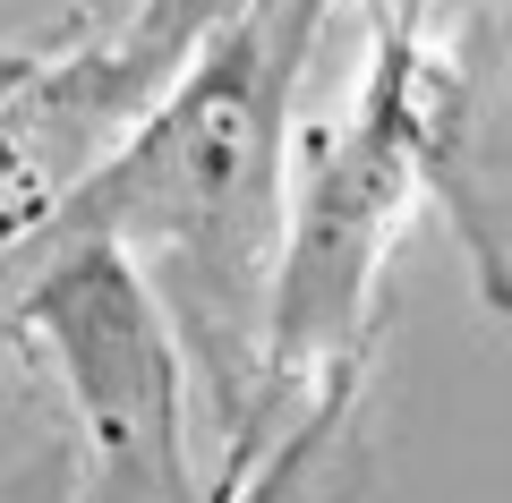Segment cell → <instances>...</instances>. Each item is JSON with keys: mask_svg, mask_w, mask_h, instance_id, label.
I'll return each mask as SVG.
<instances>
[{"mask_svg": "<svg viewBox=\"0 0 512 503\" xmlns=\"http://www.w3.org/2000/svg\"><path fill=\"white\" fill-rule=\"evenodd\" d=\"M35 307L60 324L69 376L111 452L137 444V427H171V350L154 333V307L137 299V282L120 273L111 248H86L69 273H52V290Z\"/></svg>", "mask_w": 512, "mask_h": 503, "instance_id": "1", "label": "cell"}]
</instances>
